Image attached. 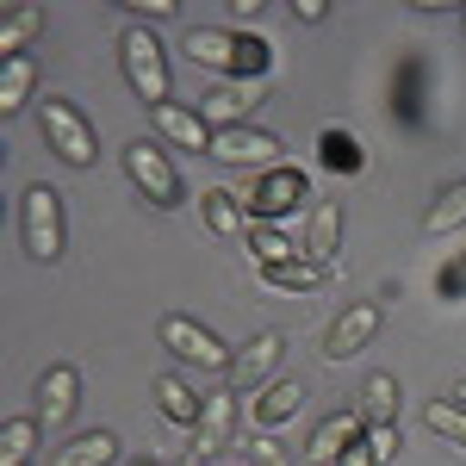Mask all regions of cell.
Returning <instances> with one entry per match:
<instances>
[{
    "label": "cell",
    "instance_id": "34",
    "mask_svg": "<svg viewBox=\"0 0 466 466\" xmlns=\"http://www.w3.org/2000/svg\"><path fill=\"white\" fill-rule=\"evenodd\" d=\"M249 454H255L249 466H287V461H280V448H274V441H255Z\"/></svg>",
    "mask_w": 466,
    "mask_h": 466
},
{
    "label": "cell",
    "instance_id": "32",
    "mask_svg": "<svg viewBox=\"0 0 466 466\" xmlns=\"http://www.w3.org/2000/svg\"><path fill=\"white\" fill-rule=\"evenodd\" d=\"M292 13H299V25H323L329 6H323V0H292Z\"/></svg>",
    "mask_w": 466,
    "mask_h": 466
},
{
    "label": "cell",
    "instance_id": "29",
    "mask_svg": "<svg viewBox=\"0 0 466 466\" xmlns=\"http://www.w3.org/2000/svg\"><path fill=\"white\" fill-rule=\"evenodd\" d=\"M261 274V287L268 292H318L329 274L323 268H311V261H280V268H255Z\"/></svg>",
    "mask_w": 466,
    "mask_h": 466
},
{
    "label": "cell",
    "instance_id": "21",
    "mask_svg": "<svg viewBox=\"0 0 466 466\" xmlns=\"http://www.w3.org/2000/svg\"><path fill=\"white\" fill-rule=\"evenodd\" d=\"M318 162L329 168V175H367V149H360L355 131H318Z\"/></svg>",
    "mask_w": 466,
    "mask_h": 466
},
{
    "label": "cell",
    "instance_id": "13",
    "mask_svg": "<svg viewBox=\"0 0 466 466\" xmlns=\"http://www.w3.org/2000/svg\"><path fill=\"white\" fill-rule=\"evenodd\" d=\"M360 435H367L360 410H336V417H323L318 430H311V441H305V461H311V466H336L342 454H349V441H360Z\"/></svg>",
    "mask_w": 466,
    "mask_h": 466
},
{
    "label": "cell",
    "instance_id": "28",
    "mask_svg": "<svg viewBox=\"0 0 466 466\" xmlns=\"http://www.w3.org/2000/svg\"><path fill=\"white\" fill-rule=\"evenodd\" d=\"M423 423H430L435 441H448L454 454H466V404H454V398H430V404H423Z\"/></svg>",
    "mask_w": 466,
    "mask_h": 466
},
{
    "label": "cell",
    "instance_id": "31",
    "mask_svg": "<svg viewBox=\"0 0 466 466\" xmlns=\"http://www.w3.org/2000/svg\"><path fill=\"white\" fill-rule=\"evenodd\" d=\"M336 466H392V461L373 448V435H360V441H349V454H342Z\"/></svg>",
    "mask_w": 466,
    "mask_h": 466
},
{
    "label": "cell",
    "instance_id": "5",
    "mask_svg": "<svg viewBox=\"0 0 466 466\" xmlns=\"http://www.w3.org/2000/svg\"><path fill=\"white\" fill-rule=\"evenodd\" d=\"M318 199H311V180L299 175V168H268V175L249 187V199H243V212L249 224H280L287 212H311Z\"/></svg>",
    "mask_w": 466,
    "mask_h": 466
},
{
    "label": "cell",
    "instance_id": "20",
    "mask_svg": "<svg viewBox=\"0 0 466 466\" xmlns=\"http://www.w3.org/2000/svg\"><path fill=\"white\" fill-rule=\"evenodd\" d=\"M199 218H206L212 237H249V212H243L237 193H224V187H206V193H199Z\"/></svg>",
    "mask_w": 466,
    "mask_h": 466
},
{
    "label": "cell",
    "instance_id": "19",
    "mask_svg": "<svg viewBox=\"0 0 466 466\" xmlns=\"http://www.w3.org/2000/svg\"><path fill=\"white\" fill-rule=\"evenodd\" d=\"M37 32H44V6H25V0H13L6 13H0V56L13 63V56H32Z\"/></svg>",
    "mask_w": 466,
    "mask_h": 466
},
{
    "label": "cell",
    "instance_id": "27",
    "mask_svg": "<svg viewBox=\"0 0 466 466\" xmlns=\"http://www.w3.org/2000/svg\"><path fill=\"white\" fill-rule=\"evenodd\" d=\"M423 230L430 237H448V230H466V180H448L435 193V206L423 212Z\"/></svg>",
    "mask_w": 466,
    "mask_h": 466
},
{
    "label": "cell",
    "instance_id": "16",
    "mask_svg": "<svg viewBox=\"0 0 466 466\" xmlns=\"http://www.w3.org/2000/svg\"><path fill=\"white\" fill-rule=\"evenodd\" d=\"M156 410H162V417H168V423H175V430H199V417H206V398L193 392V386H187V380H180V373H162V380H156Z\"/></svg>",
    "mask_w": 466,
    "mask_h": 466
},
{
    "label": "cell",
    "instance_id": "15",
    "mask_svg": "<svg viewBox=\"0 0 466 466\" xmlns=\"http://www.w3.org/2000/svg\"><path fill=\"white\" fill-rule=\"evenodd\" d=\"M149 118H156V131H162V137H175L187 156H212V125H206L193 106H175V100H168V106L149 112Z\"/></svg>",
    "mask_w": 466,
    "mask_h": 466
},
{
    "label": "cell",
    "instance_id": "7",
    "mask_svg": "<svg viewBox=\"0 0 466 466\" xmlns=\"http://www.w3.org/2000/svg\"><path fill=\"white\" fill-rule=\"evenodd\" d=\"M287 144L261 125H230V131H212V162H230V168H280Z\"/></svg>",
    "mask_w": 466,
    "mask_h": 466
},
{
    "label": "cell",
    "instance_id": "36",
    "mask_svg": "<svg viewBox=\"0 0 466 466\" xmlns=\"http://www.w3.org/2000/svg\"><path fill=\"white\" fill-rule=\"evenodd\" d=\"M454 404H466V380H461V386H454Z\"/></svg>",
    "mask_w": 466,
    "mask_h": 466
},
{
    "label": "cell",
    "instance_id": "12",
    "mask_svg": "<svg viewBox=\"0 0 466 466\" xmlns=\"http://www.w3.org/2000/svg\"><path fill=\"white\" fill-rule=\"evenodd\" d=\"M336 249H342V206L336 199H318L311 212H305V261L311 268H336Z\"/></svg>",
    "mask_w": 466,
    "mask_h": 466
},
{
    "label": "cell",
    "instance_id": "10",
    "mask_svg": "<svg viewBox=\"0 0 466 466\" xmlns=\"http://www.w3.org/2000/svg\"><path fill=\"white\" fill-rule=\"evenodd\" d=\"M268 100V81H212L199 94V118L212 131H230V125H249V112Z\"/></svg>",
    "mask_w": 466,
    "mask_h": 466
},
{
    "label": "cell",
    "instance_id": "23",
    "mask_svg": "<svg viewBox=\"0 0 466 466\" xmlns=\"http://www.w3.org/2000/svg\"><path fill=\"white\" fill-rule=\"evenodd\" d=\"M249 255H255V268H280V261H305V243H292L280 224H249Z\"/></svg>",
    "mask_w": 466,
    "mask_h": 466
},
{
    "label": "cell",
    "instance_id": "38",
    "mask_svg": "<svg viewBox=\"0 0 466 466\" xmlns=\"http://www.w3.org/2000/svg\"><path fill=\"white\" fill-rule=\"evenodd\" d=\"M230 466H249V461H230Z\"/></svg>",
    "mask_w": 466,
    "mask_h": 466
},
{
    "label": "cell",
    "instance_id": "11",
    "mask_svg": "<svg viewBox=\"0 0 466 466\" xmlns=\"http://www.w3.org/2000/svg\"><path fill=\"white\" fill-rule=\"evenodd\" d=\"M380 323H386V311H380V305H349V311H336V323L323 329V360L360 355V349L380 336Z\"/></svg>",
    "mask_w": 466,
    "mask_h": 466
},
{
    "label": "cell",
    "instance_id": "24",
    "mask_svg": "<svg viewBox=\"0 0 466 466\" xmlns=\"http://www.w3.org/2000/svg\"><path fill=\"white\" fill-rule=\"evenodd\" d=\"M360 423H367V430H392L398 423V380L392 373H373V380L360 386Z\"/></svg>",
    "mask_w": 466,
    "mask_h": 466
},
{
    "label": "cell",
    "instance_id": "33",
    "mask_svg": "<svg viewBox=\"0 0 466 466\" xmlns=\"http://www.w3.org/2000/svg\"><path fill=\"white\" fill-rule=\"evenodd\" d=\"M131 13H137V19H168V13H175V0H137Z\"/></svg>",
    "mask_w": 466,
    "mask_h": 466
},
{
    "label": "cell",
    "instance_id": "25",
    "mask_svg": "<svg viewBox=\"0 0 466 466\" xmlns=\"http://www.w3.org/2000/svg\"><path fill=\"white\" fill-rule=\"evenodd\" d=\"M112 461H118V435L112 430H87V435H75L50 466H112Z\"/></svg>",
    "mask_w": 466,
    "mask_h": 466
},
{
    "label": "cell",
    "instance_id": "37",
    "mask_svg": "<svg viewBox=\"0 0 466 466\" xmlns=\"http://www.w3.org/2000/svg\"><path fill=\"white\" fill-rule=\"evenodd\" d=\"M131 466H162V461H144V454H137V461H131Z\"/></svg>",
    "mask_w": 466,
    "mask_h": 466
},
{
    "label": "cell",
    "instance_id": "30",
    "mask_svg": "<svg viewBox=\"0 0 466 466\" xmlns=\"http://www.w3.org/2000/svg\"><path fill=\"white\" fill-rule=\"evenodd\" d=\"M274 69V44L261 32H237V81H261Z\"/></svg>",
    "mask_w": 466,
    "mask_h": 466
},
{
    "label": "cell",
    "instance_id": "35",
    "mask_svg": "<svg viewBox=\"0 0 466 466\" xmlns=\"http://www.w3.org/2000/svg\"><path fill=\"white\" fill-rule=\"evenodd\" d=\"M180 466H206V454H187V461H180Z\"/></svg>",
    "mask_w": 466,
    "mask_h": 466
},
{
    "label": "cell",
    "instance_id": "14",
    "mask_svg": "<svg viewBox=\"0 0 466 466\" xmlns=\"http://www.w3.org/2000/svg\"><path fill=\"white\" fill-rule=\"evenodd\" d=\"M180 50H187V63H199V69L230 75V81H237V32H218V25H193V32L180 37Z\"/></svg>",
    "mask_w": 466,
    "mask_h": 466
},
{
    "label": "cell",
    "instance_id": "1",
    "mask_svg": "<svg viewBox=\"0 0 466 466\" xmlns=\"http://www.w3.org/2000/svg\"><path fill=\"white\" fill-rule=\"evenodd\" d=\"M19 243L37 268H56L63 261V243H69V224H63V193L50 180H32L19 193Z\"/></svg>",
    "mask_w": 466,
    "mask_h": 466
},
{
    "label": "cell",
    "instance_id": "26",
    "mask_svg": "<svg viewBox=\"0 0 466 466\" xmlns=\"http://www.w3.org/2000/svg\"><path fill=\"white\" fill-rule=\"evenodd\" d=\"M37 435H44L37 417H6V423H0V466H32Z\"/></svg>",
    "mask_w": 466,
    "mask_h": 466
},
{
    "label": "cell",
    "instance_id": "4",
    "mask_svg": "<svg viewBox=\"0 0 466 466\" xmlns=\"http://www.w3.org/2000/svg\"><path fill=\"white\" fill-rule=\"evenodd\" d=\"M125 180L144 193L156 212H175V206H187V180H180L175 156L162 144H144V137H131L125 144Z\"/></svg>",
    "mask_w": 466,
    "mask_h": 466
},
{
    "label": "cell",
    "instance_id": "6",
    "mask_svg": "<svg viewBox=\"0 0 466 466\" xmlns=\"http://www.w3.org/2000/svg\"><path fill=\"white\" fill-rule=\"evenodd\" d=\"M156 336H162V349H168V355H180L187 367H199V373H230V360H237L212 329H206V323H199V318H180V311H168V318L156 323Z\"/></svg>",
    "mask_w": 466,
    "mask_h": 466
},
{
    "label": "cell",
    "instance_id": "18",
    "mask_svg": "<svg viewBox=\"0 0 466 466\" xmlns=\"http://www.w3.org/2000/svg\"><path fill=\"white\" fill-rule=\"evenodd\" d=\"M230 430H237V392H218L206 398V417H199V430H193V454H224V441H230Z\"/></svg>",
    "mask_w": 466,
    "mask_h": 466
},
{
    "label": "cell",
    "instance_id": "3",
    "mask_svg": "<svg viewBox=\"0 0 466 466\" xmlns=\"http://www.w3.org/2000/svg\"><path fill=\"white\" fill-rule=\"evenodd\" d=\"M118 69H125L131 94H137L149 112L168 106V56H162V37L149 32V25H125V32H118Z\"/></svg>",
    "mask_w": 466,
    "mask_h": 466
},
{
    "label": "cell",
    "instance_id": "8",
    "mask_svg": "<svg viewBox=\"0 0 466 466\" xmlns=\"http://www.w3.org/2000/svg\"><path fill=\"white\" fill-rule=\"evenodd\" d=\"M32 417L44 423V430H63L75 417V404H81V367L75 360H56V367H44L37 373V386H32Z\"/></svg>",
    "mask_w": 466,
    "mask_h": 466
},
{
    "label": "cell",
    "instance_id": "17",
    "mask_svg": "<svg viewBox=\"0 0 466 466\" xmlns=\"http://www.w3.org/2000/svg\"><path fill=\"white\" fill-rule=\"evenodd\" d=\"M299 404H305V380H268L261 386V398H255V430H280V423H292L299 417Z\"/></svg>",
    "mask_w": 466,
    "mask_h": 466
},
{
    "label": "cell",
    "instance_id": "22",
    "mask_svg": "<svg viewBox=\"0 0 466 466\" xmlns=\"http://www.w3.org/2000/svg\"><path fill=\"white\" fill-rule=\"evenodd\" d=\"M32 94H37V56H13L0 69V118H19Z\"/></svg>",
    "mask_w": 466,
    "mask_h": 466
},
{
    "label": "cell",
    "instance_id": "2",
    "mask_svg": "<svg viewBox=\"0 0 466 466\" xmlns=\"http://www.w3.org/2000/svg\"><path fill=\"white\" fill-rule=\"evenodd\" d=\"M37 125H44V144H50V156H56L63 168H94V162H100V137H94L87 112L75 106L69 94H50V100L37 106Z\"/></svg>",
    "mask_w": 466,
    "mask_h": 466
},
{
    "label": "cell",
    "instance_id": "9",
    "mask_svg": "<svg viewBox=\"0 0 466 466\" xmlns=\"http://www.w3.org/2000/svg\"><path fill=\"white\" fill-rule=\"evenodd\" d=\"M280 355H287V336L280 329H255L249 342L237 349V360H230V373H224V392H255V386H268V373L280 367Z\"/></svg>",
    "mask_w": 466,
    "mask_h": 466
}]
</instances>
